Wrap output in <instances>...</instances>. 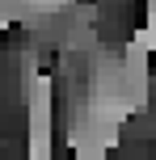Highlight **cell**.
<instances>
[{
	"mask_svg": "<svg viewBox=\"0 0 156 160\" xmlns=\"http://www.w3.org/2000/svg\"><path fill=\"white\" fill-rule=\"evenodd\" d=\"M143 8H148V13H143V30H148L152 42H156V0H143Z\"/></svg>",
	"mask_w": 156,
	"mask_h": 160,
	"instance_id": "cell-1",
	"label": "cell"
},
{
	"mask_svg": "<svg viewBox=\"0 0 156 160\" xmlns=\"http://www.w3.org/2000/svg\"><path fill=\"white\" fill-rule=\"evenodd\" d=\"M68 160H76V156H68Z\"/></svg>",
	"mask_w": 156,
	"mask_h": 160,
	"instance_id": "cell-2",
	"label": "cell"
}]
</instances>
